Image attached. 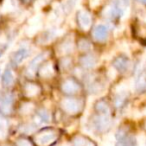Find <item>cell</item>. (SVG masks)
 I'll return each mask as SVG.
<instances>
[{"mask_svg": "<svg viewBox=\"0 0 146 146\" xmlns=\"http://www.w3.org/2000/svg\"><path fill=\"white\" fill-rule=\"evenodd\" d=\"M128 6L125 5L121 0H112L110 5H108L107 8L104 10L103 15L107 18H116L121 17L125 19L128 15Z\"/></svg>", "mask_w": 146, "mask_h": 146, "instance_id": "obj_1", "label": "cell"}, {"mask_svg": "<svg viewBox=\"0 0 146 146\" xmlns=\"http://www.w3.org/2000/svg\"><path fill=\"white\" fill-rule=\"evenodd\" d=\"M133 89L136 93H143L146 91V66L144 62L139 64L133 81Z\"/></svg>", "mask_w": 146, "mask_h": 146, "instance_id": "obj_2", "label": "cell"}, {"mask_svg": "<svg viewBox=\"0 0 146 146\" xmlns=\"http://www.w3.org/2000/svg\"><path fill=\"white\" fill-rule=\"evenodd\" d=\"M58 133L54 130H45L35 136L34 141L38 146H48L57 139Z\"/></svg>", "mask_w": 146, "mask_h": 146, "instance_id": "obj_3", "label": "cell"}, {"mask_svg": "<svg viewBox=\"0 0 146 146\" xmlns=\"http://www.w3.org/2000/svg\"><path fill=\"white\" fill-rule=\"evenodd\" d=\"M61 107L66 113L76 114L81 110L82 101L77 98H64L61 101Z\"/></svg>", "mask_w": 146, "mask_h": 146, "instance_id": "obj_4", "label": "cell"}, {"mask_svg": "<svg viewBox=\"0 0 146 146\" xmlns=\"http://www.w3.org/2000/svg\"><path fill=\"white\" fill-rule=\"evenodd\" d=\"M92 130H96L98 132H104L109 129L111 126V118L108 115H102L98 114L97 116L93 117L92 119Z\"/></svg>", "mask_w": 146, "mask_h": 146, "instance_id": "obj_5", "label": "cell"}, {"mask_svg": "<svg viewBox=\"0 0 146 146\" xmlns=\"http://www.w3.org/2000/svg\"><path fill=\"white\" fill-rule=\"evenodd\" d=\"M42 15L41 14H36L35 16H33L30 20L28 21V24L25 27V34L27 36L31 37L33 35H35L36 33H38L42 28Z\"/></svg>", "mask_w": 146, "mask_h": 146, "instance_id": "obj_6", "label": "cell"}, {"mask_svg": "<svg viewBox=\"0 0 146 146\" xmlns=\"http://www.w3.org/2000/svg\"><path fill=\"white\" fill-rule=\"evenodd\" d=\"M47 55H48L47 52H41V53H39V54L35 55V56L31 59L30 62H29L28 65H27L26 70H25V75H26L27 77L31 78L34 76L35 71H36V69L38 68L39 64L46 58Z\"/></svg>", "mask_w": 146, "mask_h": 146, "instance_id": "obj_7", "label": "cell"}, {"mask_svg": "<svg viewBox=\"0 0 146 146\" xmlns=\"http://www.w3.org/2000/svg\"><path fill=\"white\" fill-rule=\"evenodd\" d=\"M115 139H117L115 146H134L135 139L132 135L128 134L126 129H120L115 134Z\"/></svg>", "mask_w": 146, "mask_h": 146, "instance_id": "obj_8", "label": "cell"}, {"mask_svg": "<svg viewBox=\"0 0 146 146\" xmlns=\"http://www.w3.org/2000/svg\"><path fill=\"white\" fill-rule=\"evenodd\" d=\"M64 30L63 29H58V28H50L47 31H44L42 34L40 35V37L38 38V42L40 44H48V43L52 42L55 38H57L58 36L63 34Z\"/></svg>", "mask_w": 146, "mask_h": 146, "instance_id": "obj_9", "label": "cell"}, {"mask_svg": "<svg viewBox=\"0 0 146 146\" xmlns=\"http://www.w3.org/2000/svg\"><path fill=\"white\" fill-rule=\"evenodd\" d=\"M93 38L98 42H105L109 36V28L105 24H98L93 29Z\"/></svg>", "mask_w": 146, "mask_h": 146, "instance_id": "obj_10", "label": "cell"}, {"mask_svg": "<svg viewBox=\"0 0 146 146\" xmlns=\"http://www.w3.org/2000/svg\"><path fill=\"white\" fill-rule=\"evenodd\" d=\"M63 9L61 7V5L55 4V6L53 7L52 11L48 16V24H50V26H56V25L60 24V22L63 19Z\"/></svg>", "mask_w": 146, "mask_h": 146, "instance_id": "obj_11", "label": "cell"}, {"mask_svg": "<svg viewBox=\"0 0 146 146\" xmlns=\"http://www.w3.org/2000/svg\"><path fill=\"white\" fill-rule=\"evenodd\" d=\"M74 50V42H73V37L69 36L59 44L56 49V53L59 56H64V55L70 54Z\"/></svg>", "mask_w": 146, "mask_h": 146, "instance_id": "obj_12", "label": "cell"}, {"mask_svg": "<svg viewBox=\"0 0 146 146\" xmlns=\"http://www.w3.org/2000/svg\"><path fill=\"white\" fill-rule=\"evenodd\" d=\"M14 101L12 93H6L0 99V111L3 114H10L12 111V105Z\"/></svg>", "mask_w": 146, "mask_h": 146, "instance_id": "obj_13", "label": "cell"}, {"mask_svg": "<svg viewBox=\"0 0 146 146\" xmlns=\"http://www.w3.org/2000/svg\"><path fill=\"white\" fill-rule=\"evenodd\" d=\"M61 89L64 93L69 95H74L80 91V85L73 79H66L61 85Z\"/></svg>", "mask_w": 146, "mask_h": 146, "instance_id": "obj_14", "label": "cell"}, {"mask_svg": "<svg viewBox=\"0 0 146 146\" xmlns=\"http://www.w3.org/2000/svg\"><path fill=\"white\" fill-rule=\"evenodd\" d=\"M29 56V48L26 46L20 47L19 49H17L11 56V61L13 64L19 65L20 63H22L27 57Z\"/></svg>", "mask_w": 146, "mask_h": 146, "instance_id": "obj_15", "label": "cell"}, {"mask_svg": "<svg viewBox=\"0 0 146 146\" xmlns=\"http://www.w3.org/2000/svg\"><path fill=\"white\" fill-rule=\"evenodd\" d=\"M78 22H79L80 28L87 31L90 28V26H91V22H92L90 13L88 11L84 10V9H81L78 12Z\"/></svg>", "mask_w": 146, "mask_h": 146, "instance_id": "obj_16", "label": "cell"}, {"mask_svg": "<svg viewBox=\"0 0 146 146\" xmlns=\"http://www.w3.org/2000/svg\"><path fill=\"white\" fill-rule=\"evenodd\" d=\"M131 66V62L127 57H117L113 61V67L121 73H126Z\"/></svg>", "mask_w": 146, "mask_h": 146, "instance_id": "obj_17", "label": "cell"}, {"mask_svg": "<svg viewBox=\"0 0 146 146\" xmlns=\"http://www.w3.org/2000/svg\"><path fill=\"white\" fill-rule=\"evenodd\" d=\"M89 84H88V91L94 95H99L102 94L104 91H106V86L101 81H96L93 77L89 78Z\"/></svg>", "mask_w": 146, "mask_h": 146, "instance_id": "obj_18", "label": "cell"}, {"mask_svg": "<svg viewBox=\"0 0 146 146\" xmlns=\"http://www.w3.org/2000/svg\"><path fill=\"white\" fill-rule=\"evenodd\" d=\"M80 64L85 69H93L97 65V59L94 55L88 54L80 58Z\"/></svg>", "mask_w": 146, "mask_h": 146, "instance_id": "obj_19", "label": "cell"}, {"mask_svg": "<svg viewBox=\"0 0 146 146\" xmlns=\"http://www.w3.org/2000/svg\"><path fill=\"white\" fill-rule=\"evenodd\" d=\"M50 120H51L50 113L46 109H41L39 110L37 115L35 116V120L33 121V123L35 125H42V124L50 122Z\"/></svg>", "mask_w": 146, "mask_h": 146, "instance_id": "obj_20", "label": "cell"}, {"mask_svg": "<svg viewBox=\"0 0 146 146\" xmlns=\"http://www.w3.org/2000/svg\"><path fill=\"white\" fill-rule=\"evenodd\" d=\"M17 8H18V3L16 0H4L0 11L2 14H8V13L16 11Z\"/></svg>", "mask_w": 146, "mask_h": 146, "instance_id": "obj_21", "label": "cell"}, {"mask_svg": "<svg viewBox=\"0 0 146 146\" xmlns=\"http://www.w3.org/2000/svg\"><path fill=\"white\" fill-rule=\"evenodd\" d=\"M14 81H15L14 73H13L12 69L10 67H7L4 70V73H3V76H2L3 86H5V87H11L14 84Z\"/></svg>", "mask_w": 146, "mask_h": 146, "instance_id": "obj_22", "label": "cell"}, {"mask_svg": "<svg viewBox=\"0 0 146 146\" xmlns=\"http://www.w3.org/2000/svg\"><path fill=\"white\" fill-rule=\"evenodd\" d=\"M40 93V87L35 83H27L24 86V94L27 97H35Z\"/></svg>", "mask_w": 146, "mask_h": 146, "instance_id": "obj_23", "label": "cell"}, {"mask_svg": "<svg viewBox=\"0 0 146 146\" xmlns=\"http://www.w3.org/2000/svg\"><path fill=\"white\" fill-rule=\"evenodd\" d=\"M54 75V68L51 62H47L40 68V76L42 78H51Z\"/></svg>", "mask_w": 146, "mask_h": 146, "instance_id": "obj_24", "label": "cell"}, {"mask_svg": "<svg viewBox=\"0 0 146 146\" xmlns=\"http://www.w3.org/2000/svg\"><path fill=\"white\" fill-rule=\"evenodd\" d=\"M79 2H80V0H64V3H63V5L61 6L63 9V12L67 13V14L71 13L78 6Z\"/></svg>", "mask_w": 146, "mask_h": 146, "instance_id": "obj_25", "label": "cell"}, {"mask_svg": "<svg viewBox=\"0 0 146 146\" xmlns=\"http://www.w3.org/2000/svg\"><path fill=\"white\" fill-rule=\"evenodd\" d=\"M96 111L99 114H102V115H108L110 116V107L108 105V103L104 100H100L96 103L95 105Z\"/></svg>", "mask_w": 146, "mask_h": 146, "instance_id": "obj_26", "label": "cell"}, {"mask_svg": "<svg viewBox=\"0 0 146 146\" xmlns=\"http://www.w3.org/2000/svg\"><path fill=\"white\" fill-rule=\"evenodd\" d=\"M73 146H95L91 140L81 136H76L73 140Z\"/></svg>", "mask_w": 146, "mask_h": 146, "instance_id": "obj_27", "label": "cell"}, {"mask_svg": "<svg viewBox=\"0 0 146 146\" xmlns=\"http://www.w3.org/2000/svg\"><path fill=\"white\" fill-rule=\"evenodd\" d=\"M7 121L3 117L0 116V139H4L7 135Z\"/></svg>", "mask_w": 146, "mask_h": 146, "instance_id": "obj_28", "label": "cell"}, {"mask_svg": "<svg viewBox=\"0 0 146 146\" xmlns=\"http://www.w3.org/2000/svg\"><path fill=\"white\" fill-rule=\"evenodd\" d=\"M91 44L89 41H87L86 39H81L78 43V48L80 51H88L91 49Z\"/></svg>", "mask_w": 146, "mask_h": 146, "instance_id": "obj_29", "label": "cell"}, {"mask_svg": "<svg viewBox=\"0 0 146 146\" xmlns=\"http://www.w3.org/2000/svg\"><path fill=\"white\" fill-rule=\"evenodd\" d=\"M34 109V104L32 103H24L20 108L21 114H29L33 111Z\"/></svg>", "mask_w": 146, "mask_h": 146, "instance_id": "obj_30", "label": "cell"}, {"mask_svg": "<svg viewBox=\"0 0 146 146\" xmlns=\"http://www.w3.org/2000/svg\"><path fill=\"white\" fill-rule=\"evenodd\" d=\"M114 141H115V136L113 134H109L104 138L100 146H114Z\"/></svg>", "mask_w": 146, "mask_h": 146, "instance_id": "obj_31", "label": "cell"}, {"mask_svg": "<svg viewBox=\"0 0 146 146\" xmlns=\"http://www.w3.org/2000/svg\"><path fill=\"white\" fill-rule=\"evenodd\" d=\"M136 146H146V135L140 132L136 137Z\"/></svg>", "mask_w": 146, "mask_h": 146, "instance_id": "obj_32", "label": "cell"}, {"mask_svg": "<svg viewBox=\"0 0 146 146\" xmlns=\"http://www.w3.org/2000/svg\"><path fill=\"white\" fill-rule=\"evenodd\" d=\"M103 3V0H89V6L90 8L95 9L99 7Z\"/></svg>", "mask_w": 146, "mask_h": 146, "instance_id": "obj_33", "label": "cell"}, {"mask_svg": "<svg viewBox=\"0 0 146 146\" xmlns=\"http://www.w3.org/2000/svg\"><path fill=\"white\" fill-rule=\"evenodd\" d=\"M119 48H120V50L123 51V52H125V53H127V54L130 52L129 45H128L127 43L125 42V41H121V43L119 44Z\"/></svg>", "mask_w": 146, "mask_h": 146, "instance_id": "obj_34", "label": "cell"}, {"mask_svg": "<svg viewBox=\"0 0 146 146\" xmlns=\"http://www.w3.org/2000/svg\"><path fill=\"white\" fill-rule=\"evenodd\" d=\"M107 75L109 76V79H114V78L116 77V69L114 68V67H112V68H110L109 70H108V73Z\"/></svg>", "mask_w": 146, "mask_h": 146, "instance_id": "obj_35", "label": "cell"}, {"mask_svg": "<svg viewBox=\"0 0 146 146\" xmlns=\"http://www.w3.org/2000/svg\"><path fill=\"white\" fill-rule=\"evenodd\" d=\"M16 145L17 146H31L30 143L25 139H19L18 141L16 142Z\"/></svg>", "mask_w": 146, "mask_h": 146, "instance_id": "obj_36", "label": "cell"}, {"mask_svg": "<svg viewBox=\"0 0 146 146\" xmlns=\"http://www.w3.org/2000/svg\"><path fill=\"white\" fill-rule=\"evenodd\" d=\"M139 1L142 3H144V4H146V0H139Z\"/></svg>", "mask_w": 146, "mask_h": 146, "instance_id": "obj_37", "label": "cell"}, {"mask_svg": "<svg viewBox=\"0 0 146 146\" xmlns=\"http://www.w3.org/2000/svg\"><path fill=\"white\" fill-rule=\"evenodd\" d=\"M63 146H69V145H67V144H64V145H63Z\"/></svg>", "mask_w": 146, "mask_h": 146, "instance_id": "obj_38", "label": "cell"}]
</instances>
